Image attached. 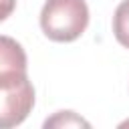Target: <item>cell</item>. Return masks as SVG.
I'll use <instances>...</instances> for the list:
<instances>
[{"mask_svg":"<svg viewBox=\"0 0 129 129\" xmlns=\"http://www.w3.org/2000/svg\"><path fill=\"white\" fill-rule=\"evenodd\" d=\"M89 24L85 0H46L40 10V28L54 42L77 40Z\"/></svg>","mask_w":129,"mask_h":129,"instance_id":"obj_1","label":"cell"},{"mask_svg":"<svg viewBox=\"0 0 129 129\" xmlns=\"http://www.w3.org/2000/svg\"><path fill=\"white\" fill-rule=\"evenodd\" d=\"M34 107V87L26 73H0V129L20 125Z\"/></svg>","mask_w":129,"mask_h":129,"instance_id":"obj_2","label":"cell"},{"mask_svg":"<svg viewBox=\"0 0 129 129\" xmlns=\"http://www.w3.org/2000/svg\"><path fill=\"white\" fill-rule=\"evenodd\" d=\"M26 73V52L10 36H0V73Z\"/></svg>","mask_w":129,"mask_h":129,"instance_id":"obj_3","label":"cell"},{"mask_svg":"<svg viewBox=\"0 0 129 129\" xmlns=\"http://www.w3.org/2000/svg\"><path fill=\"white\" fill-rule=\"evenodd\" d=\"M113 32L119 44L129 48V0H123L113 16Z\"/></svg>","mask_w":129,"mask_h":129,"instance_id":"obj_4","label":"cell"},{"mask_svg":"<svg viewBox=\"0 0 129 129\" xmlns=\"http://www.w3.org/2000/svg\"><path fill=\"white\" fill-rule=\"evenodd\" d=\"M56 125H64V127H69V125H83V127H89V123L83 121L81 117H77L73 111H60V113H56V117H52V119H48L44 123V127H56Z\"/></svg>","mask_w":129,"mask_h":129,"instance_id":"obj_5","label":"cell"},{"mask_svg":"<svg viewBox=\"0 0 129 129\" xmlns=\"http://www.w3.org/2000/svg\"><path fill=\"white\" fill-rule=\"evenodd\" d=\"M16 8V0H0V22L6 20Z\"/></svg>","mask_w":129,"mask_h":129,"instance_id":"obj_6","label":"cell"}]
</instances>
